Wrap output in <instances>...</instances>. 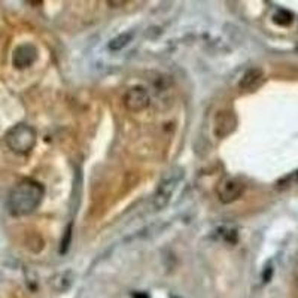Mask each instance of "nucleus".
Returning <instances> with one entry per match:
<instances>
[{
    "label": "nucleus",
    "instance_id": "0eeeda50",
    "mask_svg": "<svg viewBox=\"0 0 298 298\" xmlns=\"http://www.w3.org/2000/svg\"><path fill=\"white\" fill-rule=\"evenodd\" d=\"M37 58V50L31 44H23L20 45L12 55V64L17 69H27L31 66Z\"/></svg>",
    "mask_w": 298,
    "mask_h": 298
},
{
    "label": "nucleus",
    "instance_id": "9d476101",
    "mask_svg": "<svg viewBox=\"0 0 298 298\" xmlns=\"http://www.w3.org/2000/svg\"><path fill=\"white\" fill-rule=\"evenodd\" d=\"M131 39H133V33H121L109 42V50L110 51H121L123 48H125L131 42Z\"/></svg>",
    "mask_w": 298,
    "mask_h": 298
},
{
    "label": "nucleus",
    "instance_id": "f8f14e48",
    "mask_svg": "<svg viewBox=\"0 0 298 298\" xmlns=\"http://www.w3.org/2000/svg\"><path fill=\"white\" fill-rule=\"evenodd\" d=\"M127 2H107V5H110L112 8H120V5H125Z\"/></svg>",
    "mask_w": 298,
    "mask_h": 298
},
{
    "label": "nucleus",
    "instance_id": "7ed1b4c3",
    "mask_svg": "<svg viewBox=\"0 0 298 298\" xmlns=\"http://www.w3.org/2000/svg\"><path fill=\"white\" fill-rule=\"evenodd\" d=\"M36 139L34 128L25 124H17L5 134V143L15 154H28L36 145Z\"/></svg>",
    "mask_w": 298,
    "mask_h": 298
},
{
    "label": "nucleus",
    "instance_id": "20e7f679",
    "mask_svg": "<svg viewBox=\"0 0 298 298\" xmlns=\"http://www.w3.org/2000/svg\"><path fill=\"white\" fill-rule=\"evenodd\" d=\"M245 193V185L239 179L234 177H225L219 182L216 186V194L221 203L224 204H230L239 200Z\"/></svg>",
    "mask_w": 298,
    "mask_h": 298
},
{
    "label": "nucleus",
    "instance_id": "423d86ee",
    "mask_svg": "<svg viewBox=\"0 0 298 298\" xmlns=\"http://www.w3.org/2000/svg\"><path fill=\"white\" fill-rule=\"evenodd\" d=\"M236 130V117L233 115V112L228 110H221L218 112V115L215 118V136L222 139L227 137Z\"/></svg>",
    "mask_w": 298,
    "mask_h": 298
},
{
    "label": "nucleus",
    "instance_id": "6e6552de",
    "mask_svg": "<svg viewBox=\"0 0 298 298\" xmlns=\"http://www.w3.org/2000/svg\"><path fill=\"white\" fill-rule=\"evenodd\" d=\"M264 81V73L261 69H249L245 74L243 78L240 79V88L245 90V91H253L255 88H258L261 84Z\"/></svg>",
    "mask_w": 298,
    "mask_h": 298
},
{
    "label": "nucleus",
    "instance_id": "9b49d317",
    "mask_svg": "<svg viewBox=\"0 0 298 298\" xmlns=\"http://www.w3.org/2000/svg\"><path fill=\"white\" fill-rule=\"evenodd\" d=\"M273 21L277 24V25H282V27H288L291 25V23L294 21V17L291 12L285 11V9H279L274 15H273Z\"/></svg>",
    "mask_w": 298,
    "mask_h": 298
},
{
    "label": "nucleus",
    "instance_id": "1a4fd4ad",
    "mask_svg": "<svg viewBox=\"0 0 298 298\" xmlns=\"http://www.w3.org/2000/svg\"><path fill=\"white\" fill-rule=\"evenodd\" d=\"M73 279H74V276H73V272H72V270H64V272H61V273H57V274L51 279V282H50L51 289L55 291V292H58V294H63V292H66V291L72 286Z\"/></svg>",
    "mask_w": 298,
    "mask_h": 298
},
{
    "label": "nucleus",
    "instance_id": "f03ea898",
    "mask_svg": "<svg viewBox=\"0 0 298 298\" xmlns=\"http://www.w3.org/2000/svg\"><path fill=\"white\" fill-rule=\"evenodd\" d=\"M182 177H183V169L180 167H173L163 176L152 197L154 210H163L164 207H167Z\"/></svg>",
    "mask_w": 298,
    "mask_h": 298
},
{
    "label": "nucleus",
    "instance_id": "4468645a",
    "mask_svg": "<svg viewBox=\"0 0 298 298\" xmlns=\"http://www.w3.org/2000/svg\"><path fill=\"white\" fill-rule=\"evenodd\" d=\"M297 177H298V173H297Z\"/></svg>",
    "mask_w": 298,
    "mask_h": 298
},
{
    "label": "nucleus",
    "instance_id": "39448f33",
    "mask_svg": "<svg viewBox=\"0 0 298 298\" xmlns=\"http://www.w3.org/2000/svg\"><path fill=\"white\" fill-rule=\"evenodd\" d=\"M149 103H151V97H149V93L145 87H139V85L133 87L124 96V104L133 114L143 112L149 106Z\"/></svg>",
    "mask_w": 298,
    "mask_h": 298
},
{
    "label": "nucleus",
    "instance_id": "f257e3e1",
    "mask_svg": "<svg viewBox=\"0 0 298 298\" xmlns=\"http://www.w3.org/2000/svg\"><path fill=\"white\" fill-rule=\"evenodd\" d=\"M45 196L44 186L33 179L18 182L8 197V209L14 216H25L34 212Z\"/></svg>",
    "mask_w": 298,
    "mask_h": 298
},
{
    "label": "nucleus",
    "instance_id": "ddd939ff",
    "mask_svg": "<svg viewBox=\"0 0 298 298\" xmlns=\"http://www.w3.org/2000/svg\"><path fill=\"white\" fill-rule=\"evenodd\" d=\"M133 298H149L146 294H133Z\"/></svg>",
    "mask_w": 298,
    "mask_h": 298
}]
</instances>
